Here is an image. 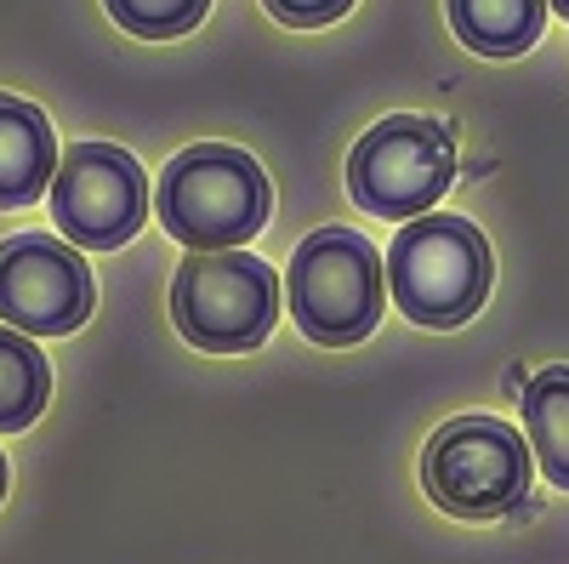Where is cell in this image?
Wrapping results in <instances>:
<instances>
[{"instance_id": "9", "label": "cell", "mask_w": 569, "mask_h": 564, "mask_svg": "<svg viewBox=\"0 0 569 564\" xmlns=\"http://www.w3.org/2000/svg\"><path fill=\"white\" fill-rule=\"evenodd\" d=\"M58 171V137L34 103L0 91V211L34 206Z\"/></svg>"}, {"instance_id": "7", "label": "cell", "mask_w": 569, "mask_h": 564, "mask_svg": "<svg viewBox=\"0 0 569 564\" xmlns=\"http://www.w3.org/2000/svg\"><path fill=\"white\" fill-rule=\"evenodd\" d=\"M52 217L63 240L86 251H120L149 222V177L114 144H74L52 171Z\"/></svg>"}, {"instance_id": "14", "label": "cell", "mask_w": 569, "mask_h": 564, "mask_svg": "<svg viewBox=\"0 0 569 564\" xmlns=\"http://www.w3.org/2000/svg\"><path fill=\"white\" fill-rule=\"evenodd\" d=\"M262 7L291 29H319V23H337L353 0H262Z\"/></svg>"}, {"instance_id": "12", "label": "cell", "mask_w": 569, "mask_h": 564, "mask_svg": "<svg viewBox=\"0 0 569 564\" xmlns=\"http://www.w3.org/2000/svg\"><path fill=\"white\" fill-rule=\"evenodd\" d=\"M52 399V365L18 332L0 325V434H23Z\"/></svg>"}, {"instance_id": "3", "label": "cell", "mask_w": 569, "mask_h": 564, "mask_svg": "<svg viewBox=\"0 0 569 564\" xmlns=\"http://www.w3.org/2000/svg\"><path fill=\"white\" fill-rule=\"evenodd\" d=\"M171 319L206 354H251L279 319V274L240 246L188 251L171 274Z\"/></svg>"}, {"instance_id": "10", "label": "cell", "mask_w": 569, "mask_h": 564, "mask_svg": "<svg viewBox=\"0 0 569 564\" xmlns=\"http://www.w3.org/2000/svg\"><path fill=\"white\" fill-rule=\"evenodd\" d=\"M547 0H450V29L485 58H518L541 40Z\"/></svg>"}, {"instance_id": "1", "label": "cell", "mask_w": 569, "mask_h": 564, "mask_svg": "<svg viewBox=\"0 0 569 564\" xmlns=\"http://www.w3.org/2000/svg\"><path fill=\"white\" fill-rule=\"evenodd\" d=\"M154 211L166 234L182 240L188 251H233L251 234H262L273 211V188L246 149L194 144L166 166L154 188Z\"/></svg>"}, {"instance_id": "5", "label": "cell", "mask_w": 569, "mask_h": 564, "mask_svg": "<svg viewBox=\"0 0 569 564\" xmlns=\"http://www.w3.org/2000/svg\"><path fill=\"white\" fill-rule=\"evenodd\" d=\"M421 485L456 520H501L530 496V445L496 416H456L427 439Z\"/></svg>"}, {"instance_id": "11", "label": "cell", "mask_w": 569, "mask_h": 564, "mask_svg": "<svg viewBox=\"0 0 569 564\" xmlns=\"http://www.w3.org/2000/svg\"><path fill=\"white\" fill-rule=\"evenodd\" d=\"M525 428L541 474L569 491V365H547L525 383Z\"/></svg>"}, {"instance_id": "16", "label": "cell", "mask_w": 569, "mask_h": 564, "mask_svg": "<svg viewBox=\"0 0 569 564\" xmlns=\"http://www.w3.org/2000/svg\"><path fill=\"white\" fill-rule=\"evenodd\" d=\"M0 496H7V456H0Z\"/></svg>"}, {"instance_id": "4", "label": "cell", "mask_w": 569, "mask_h": 564, "mask_svg": "<svg viewBox=\"0 0 569 564\" xmlns=\"http://www.w3.org/2000/svg\"><path fill=\"white\" fill-rule=\"evenodd\" d=\"M291 319L319 348H353L382 325V257L353 228H319L291 257Z\"/></svg>"}, {"instance_id": "2", "label": "cell", "mask_w": 569, "mask_h": 564, "mask_svg": "<svg viewBox=\"0 0 569 564\" xmlns=\"http://www.w3.org/2000/svg\"><path fill=\"white\" fill-rule=\"evenodd\" d=\"M490 240L467 217H445V211H421L410 217L393 246H388V291L399 303L405 319L450 332L467 325L490 297Z\"/></svg>"}, {"instance_id": "8", "label": "cell", "mask_w": 569, "mask_h": 564, "mask_svg": "<svg viewBox=\"0 0 569 564\" xmlns=\"http://www.w3.org/2000/svg\"><path fill=\"white\" fill-rule=\"evenodd\" d=\"M98 308L91 268L58 234H12L0 240V319L29 337H69Z\"/></svg>"}, {"instance_id": "6", "label": "cell", "mask_w": 569, "mask_h": 564, "mask_svg": "<svg viewBox=\"0 0 569 564\" xmlns=\"http://www.w3.org/2000/svg\"><path fill=\"white\" fill-rule=\"evenodd\" d=\"M456 177V144L427 115H388L348 155V195L388 222H410L433 206Z\"/></svg>"}, {"instance_id": "15", "label": "cell", "mask_w": 569, "mask_h": 564, "mask_svg": "<svg viewBox=\"0 0 569 564\" xmlns=\"http://www.w3.org/2000/svg\"><path fill=\"white\" fill-rule=\"evenodd\" d=\"M547 7H552V12H563V18H569V0H547Z\"/></svg>"}, {"instance_id": "13", "label": "cell", "mask_w": 569, "mask_h": 564, "mask_svg": "<svg viewBox=\"0 0 569 564\" xmlns=\"http://www.w3.org/2000/svg\"><path fill=\"white\" fill-rule=\"evenodd\" d=\"M103 7L137 40H177L188 29H200V18L211 12V0H103Z\"/></svg>"}]
</instances>
